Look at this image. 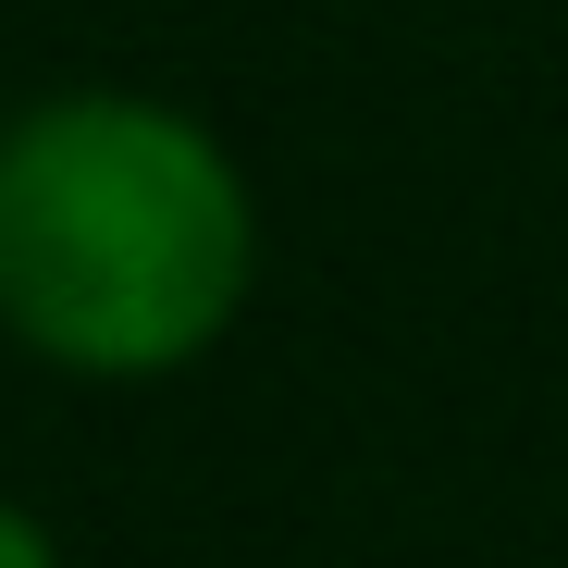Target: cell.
<instances>
[{"label":"cell","instance_id":"obj_2","mask_svg":"<svg viewBox=\"0 0 568 568\" xmlns=\"http://www.w3.org/2000/svg\"><path fill=\"white\" fill-rule=\"evenodd\" d=\"M0 568H50V544H38V519H13V507H0Z\"/></svg>","mask_w":568,"mask_h":568},{"label":"cell","instance_id":"obj_1","mask_svg":"<svg viewBox=\"0 0 568 568\" xmlns=\"http://www.w3.org/2000/svg\"><path fill=\"white\" fill-rule=\"evenodd\" d=\"M247 297V185L161 100H50L0 136V310L62 371H173Z\"/></svg>","mask_w":568,"mask_h":568}]
</instances>
